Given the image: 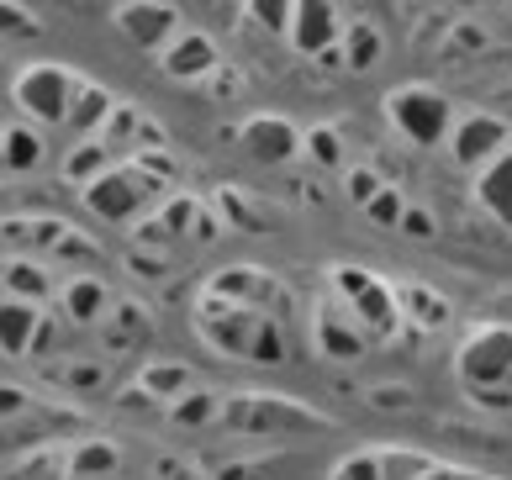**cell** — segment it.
Returning a JSON list of instances; mask_svg holds the SVG:
<instances>
[{"label": "cell", "instance_id": "1", "mask_svg": "<svg viewBox=\"0 0 512 480\" xmlns=\"http://www.w3.org/2000/svg\"><path fill=\"white\" fill-rule=\"evenodd\" d=\"M460 380L486 407H512V333L476 328L460 343Z\"/></svg>", "mask_w": 512, "mask_h": 480}, {"label": "cell", "instance_id": "2", "mask_svg": "<svg viewBox=\"0 0 512 480\" xmlns=\"http://www.w3.org/2000/svg\"><path fill=\"white\" fill-rule=\"evenodd\" d=\"M386 117H391V127L402 132L407 143H417V148L444 143L449 127H454L449 101H444L439 90H428V85H402V90H391V95H386Z\"/></svg>", "mask_w": 512, "mask_h": 480}, {"label": "cell", "instance_id": "3", "mask_svg": "<svg viewBox=\"0 0 512 480\" xmlns=\"http://www.w3.org/2000/svg\"><path fill=\"white\" fill-rule=\"evenodd\" d=\"M74 90H80V80H74L64 64H27V69L11 80L16 106L27 111V122H43V127H48V122H59V127H64Z\"/></svg>", "mask_w": 512, "mask_h": 480}, {"label": "cell", "instance_id": "4", "mask_svg": "<svg viewBox=\"0 0 512 480\" xmlns=\"http://www.w3.org/2000/svg\"><path fill=\"white\" fill-rule=\"evenodd\" d=\"M507 143H512L507 122L486 117V111H476V117H465V122H454V127H449V148H454V164H460V169H481V164H491Z\"/></svg>", "mask_w": 512, "mask_h": 480}, {"label": "cell", "instance_id": "5", "mask_svg": "<svg viewBox=\"0 0 512 480\" xmlns=\"http://www.w3.org/2000/svg\"><path fill=\"white\" fill-rule=\"evenodd\" d=\"M286 32L301 53H333V43L344 37V11L333 0H296Z\"/></svg>", "mask_w": 512, "mask_h": 480}, {"label": "cell", "instance_id": "6", "mask_svg": "<svg viewBox=\"0 0 512 480\" xmlns=\"http://www.w3.org/2000/svg\"><path fill=\"white\" fill-rule=\"evenodd\" d=\"M117 27H122L138 48L159 53L185 22H180V11H175V6H164V0H127V6L117 11Z\"/></svg>", "mask_w": 512, "mask_h": 480}, {"label": "cell", "instance_id": "7", "mask_svg": "<svg viewBox=\"0 0 512 480\" xmlns=\"http://www.w3.org/2000/svg\"><path fill=\"white\" fill-rule=\"evenodd\" d=\"M90 190H85V201L101 211L106 222H127L132 211L143 206V196L154 185L143 180V169H117V175H101V180H85Z\"/></svg>", "mask_w": 512, "mask_h": 480}, {"label": "cell", "instance_id": "8", "mask_svg": "<svg viewBox=\"0 0 512 480\" xmlns=\"http://www.w3.org/2000/svg\"><path fill=\"white\" fill-rule=\"evenodd\" d=\"M159 53H164V74H169V80H206V74L222 64V53H217L212 37L191 32V27H180Z\"/></svg>", "mask_w": 512, "mask_h": 480}, {"label": "cell", "instance_id": "9", "mask_svg": "<svg viewBox=\"0 0 512 480\" xmlns=\"http://www.w3.org/2000/svg\"><path fill=\"white\" fill-rule=\"evenodd\" d=\"M243 148H249L254 159H264V164H286V159H296L301 132L286 117H254L249 127H243Z\"/></svg>", "mask_w": 512, "mask_h": 480}, {"label": "cell", "instance_id": "10", "mask_svg": "<svg viewBox=\"0 0 512 480\" xmlns=\"http://www.w3.org/2000/svg\"><path fill=\"white\" fill-rule=\"evenodd\" d=\"M476 201H481L502 227H512V143H507L491 164L476 169Z\"/></svg>", "mask_w": 512, "mask_h": 480}, {"label": "cell", "instance_id": "11", "mask_svg": "<svg viewBox=\"0 0 512 480\" xmlns=\"http://www.w3.org/2000/svg\"><path fill=\"white\" fill-rule=\"evenodd\" d=\"M37 322H43V312L27 296H0V354H11V359L32 354Z\"/></svg>", "mask_w": 512, "mask_h": 480}, {"label": "cell", "instance_id": "12", "mask_svg": "<svg viewBox=\"0 0 512 480\" xmlns=\"http://www.w3.org/2000/svg\"><path fill=\"white\" fill-rule=\"evenodd\" d=\"M59 306L69 312V322H80V328H96V322L106 317L111 296H106V285H101L96 275H69L64 291H59Z\"/></svg>", "mask_w": 512, "mask_h": 480}, {"label": "cell", "instance_id": "13", "mask_svg": "<svg viewBox=\"0 0 512 480\" xmlns=\"http://www.w3.org/2000/svg\"><path fill=\"white\" fill-rule=\"evenodd\" d=\"M43 132L37 127H0V169H11V175H27V169L43 164Z\"/></svg>", "mask_w": 512, "mask_h": 480}, {"label": "cell", "instance_id": "14", "mask_svg": "<svg viewBox=\"0 0 512 480\" xmlns=\"http://www.w3.org/2000/svg\"><path fill=\"white\" fill-rule=\"evenodd\" d=\"M344 53H349V64L354 69H370L375 59H381V32H375L370 22H344Z\"/></svg>", "mask_w": 512, "mask_h": 480}, {"label": "cell", "instance_id": "15", "mask_svg": "<svg viewBox=\"0 0 512 480\" xmlns=\"http://www.w3.org/2000/svg\"><path fill=\"white\" fill-rule=\"evenodd\" d=\"M365 211H370L375 222H386V227H396V222H402V196H396L391 185H381V190H375V196L365 201Z\"/></svg>", "mask_w": 512, "mask_h": 480}, {"label": "cell", "instance_id": "16", "mask_svg": "<svg viewBox=\"0 0 512 480\" xmlns=\"http://www.w3.org/2000/svg\"><path fill=\"white\" fill-rule=\"evenodd\" d=\"M291 6H296V0H249V11L259 16V22H270L275 32L291 27Z\"/></svg>", "mask_w": 512, "mask_h": 480}, {"label": "cell", "instance_id": "17", "mask_svg": "<svg viewBox=\"0 0 512 480\" xmlns=\"http://www.w3.org/2000/svg\"><path fill=\"white\" fill-rule=\"evenodd\" d=\"M11 32H37V22H32L27 6H16V0H0V37H11Z\"/></svg>", "mask_w": 512, "mask_h": 480}]
</instances>
